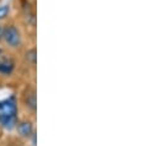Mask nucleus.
Wrapping results in <instances>:
<instances>
[{
	"instance_id": "obj_1",
	"label": "nucleus",
	"mask_w": 159,
	"mask_h": 146,
	"mask_svg": "<svg viewBox=\"0 0 159 146\" xmlns=\"http://www.w3.org/2000/svg\"><path fill=\"white\" fill-rule=\"evenodd\" d=\"M14 17L25 32L29 43L37 38V2L32 0H11Z\"/></svg>"
},
{
	"instance_id": "obj_2",
	"label": "nucleus",
	"mask_w": 159,
	"mask_h": 146,
	"mask_svg": "<svg viewBox=\"0 0 159 146\" xmlns=\"http://www.w3.org/2000/svg\"><path fill=\"white\" fill-rule=\"evenodd\" d=\"M15 93L20 114L37 119V81H20Z\"/></svg>"
},
{
	"instance_id": "obj_3",
	"label": "nucleus",
	"mask_w": 159,
	"mask_h": 146,
	"mask_svg": "<svg viewBox=\"0 0 159 146\" xmlns=\"http://www.w3.org/2000/svg\"><path fill=\"white\" fill-rule=\"evenodd\" d=\"M19 85V55L0 44V86Z\"/></svg>"
},
{
	"instance_id": "obj_4",
	"label": "nucleus",
	"mask_w": 159,
	"mask_h": 146,
	"mask_svg": "<svg viewBox=\"0 0 159 146\" xmlns=\"http://www.w3.org/2000/svg\"><path fill=\"white\" fill-rule=\"evenodd\" d=\"M29 44L27 38L25 36L24 30L19 25V22L15 20V17H11L6 22L2 24V38H1V45L7 48L9 50L19 54L26 45Z\"/></svg>"
},
{
	"instance_id": "obj_5",
	"label": "nucleus",
	"mask_w": 159,
	"mask_h": 146,
	"mask_svg": "<svg viewBox=\"0 0 159 146\" xmlns=\"http://www.w3.org/2000/svg\"><path fill=\"white\" fill-rule=\"evenodd\" d=\"M19 82L37 81V45L29 43L19 54Z\"/></svg>"
},
{
	"instance_id": "obj_6",
	"label": "nucleus",
	"mask_w": 159,
	"mask_h": 146,
	"mask_svg": "<svg viewBox=\"0 0 159 146\" xmlns=\"http://www.w3.org/2000/svg\"><path fill=\"white\" fill-rule=\"evenodd\" d=\"M36 122H37V119L20 114L12 133L15 135H17L20 139L25 140L30 146H37V125H36Z\"/></svg>"
},
{
	"instance_id": "obj_7",
	"label": "nucleus",
	"mask_w": 159,
	"mask_h": 146,
	"mask_svg": "<svg viewBox=\"0 0 159 146\" xmlns=\"http://www.w3.org/2000/svg\"><path fill=\"white\" fill-rule=\"evenodd\" d=\"M0 145L1 146H30L25 140L20 139L14 133H6L0 135Z\"/></svg>"
},
{
	"instance_id": "obj_8",
	"label": "nucleus",
	"mask_w": 159,
	"mask_h": 146,
	"mask_svg": "<svg viewBox=\"0 0 159 146\" xmlns=\"http://www.w3.org/2000/svg\"><path fill=\"white\" fill-rule=\"evenodd\" d=\"M11 17H14V9H12L11 0L0 2V22L4 24Z\"/></svg>"
},
{
	"instance_id": "obj_9",
	"label": "nucleus",
	"mask_w": 159,
	"mask_h": 146,
	"mask_svg": "<svg viewBox=\"0 0 159 146\" xmlns=\"http://www.w3.org/2000/svg\"><path fill=\"white\" fill-rule=\"evenodd\" d=\"M1 38H2V24L0 22V44H1Z\"/></svg>"
},
{
	"instance_id": "obj_10",
	"label": "nucleus",
	"mask_w": 159,
	"mask_h": 146,
	"mask_svg": "<svg viewBox=\"0 0 159 146\" xmlns=\"http://www.w3.org/2000/svg\"><path fill=\"white\" fill-rule=\"evenodd\" d=\"M32 1H36V2H37V0H32Z\"/></svg>"
},
{
	"instance_id": "obj_11",
	"label": "nucleus",
	"mask_w": 159,
	"mask_h": 146,
	"mask_svg": "<svg viewBox=\"0 0 159 146\" xmlns=\"http://www.w3.org/2000/svg\"><path fill=\"white\" fill-rule=\"evenodd\" d=\"M0 146H1V145H0Z\"/></svg>"
}]
</instances>
